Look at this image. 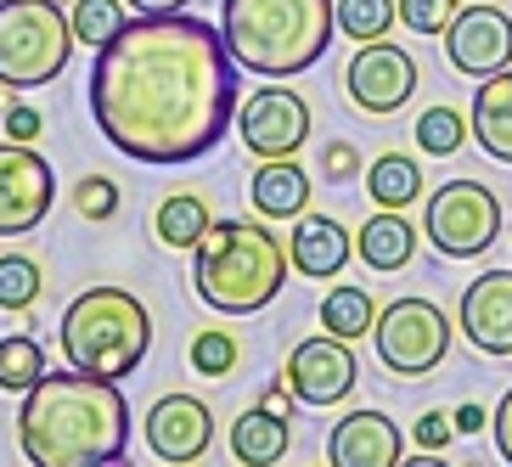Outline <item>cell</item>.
<instances>
[{
  "mask_svg": "<svg viewBox=\"0 0 512 467\" xmlns=\"http://www.w3.org/2000/svg\"><path fill=\"white\" fill-rule=\"evenodd\" d=\"M91 119L136 164H197L237 124L226 34L192 12H136L91 62Z\"/></svg>",
  "mask_w": 512,
  "mask_h": 467,
  "instance_id": "cell-1",
  "label": "cell"
},
{
  "mask_svg": "<svg viewBox=\"0 0 512 467\" xmlns=\"http://www.w3.org/2000/svg\"><path fill=\"white\" fill-rule=\"evenodd\" d=\"M17 445L34 467H107L130 445V406L107 377L46 372L17 406Z\"/></svg>",
  "mask_w": 512,
  "mask_h": 467,
  "instance_id": "cell-2",
  "label": "cell"
},
{
  "mask_svg": "<svg viewBox=\"0 0 512 467\" xmlns=\"http://www.w3.org/2000/svg\"><path fill=\"white\" fill-rule=\"evenodd\" d=\"M220 34L242 74L293 79L327 57L338 17H332V0H226Z\"/></svg>",
  "mask_w": 512,
  "mask_h": 467,
  "instance_id": "cell-3",
  "label": "cell"
},
{
  "mask_svg": "<svg viewBox=\"0 0 512 467\" xmlns=\"http://www.w3.org/2000/svg\"><path fill=\"white\" fill-rule=\"evenodd\" d=\"M287 265L271 220H214L192 248V287L220 316H254L282 293Z\"/></svg>",
  "mask_w": 512,
  "mask_h": 467,
  "instance_id": "cell-4",
  "label": "cell"
},
{
  "mask_svg": "<svg viewBox=\"0 0 512 467\" xmlns=\"http://www.w3.org/2000/svg\"><path fill=\"white\" fill-rule=\"evenodd\" d=\"M57 344L68 355V366H79V372H91V377H107V383H124V377L147 361L152 316L130 287H85L62 310Z\"/></svg>",
  "mask_w": 512,
  "mask_h": 467,
  "instance_id": "cell-5",
  "label": "cell"
},
{
  "mask_svg": "<svg viewBox=\"0 0 512 467\" xmlns=\"http://www.w3.org/2000/svg\"><path fill=\"white\" fill-rule=\"evenodd\" d=\"M74 46L62 0H0V85L40 91L68 68Z\"/></svg>",
  "mask_w": 512,
  "mask_h": 467,
  "instance_id": "cell-6",
  "label": "cell"
},
{
  "mask_svg": "<svg viewBox=\"0 0 512 467\" xmlns=\"http://www.w3.org/2000/svg\"><path fill=\"white\" fill-rule=\"evenodd\" d=\"M372 344L394 377H428L451 355V316L434 299H394L389 310H377Z\"/></svg>",
  "mask_w": 512,
  "mask_h": 467,
  "instance_id": "cell-7",
  "label": "cell"
},
{
  "mask_svg": "<svg viewBox=\"0 0 512 467\" xmlns=\"http://www.w3.org/2000/svg\"><path fill=\"white\" fill-rule=\"evenodd\" d=\"M422 231L445 259H479L501 237V203L484 181H445L428 197Z\"/></svg>",
  "mask_w": 512,
  "mask_h": 467,
  "instance_id": "cell-8",
  "label": "cell"
},
{
  "mask_svg": "<svg viewBox=\"0 0 512 467\" xmlns=\"http://www.w3.org/2000/svg\"><path fill=\"white\" fill-rule=\"evenodd\" d=\"M237 136L254 158H293L310 141V102L293 85H259L237 107Z\"/></svg>",
  "mask_w": 512,
  "mask_h": 467,
  "instance_id": "cell-9",
  "label": "cell"
},
{
  "mask_svg": "<svg viewBox=\"0 0 512 467\" xmlns=\"http://www.w3.org/2000/svg\"><path fill=\"white\" fill-rule=\"evenodd\" d=\"M344 91L361 113L389 119L417 96V62H411V51L389 46V40H366V46H355V57L344 68Z\"/></svg>",
  "mask_w": 512,
  "mask_h": 467,
  "instance_id": "cell-10",
  "label": "cell"
},
{
  "mask_svg": "<svg viewBox=\"0 0 512 467\" xmlns=\"http://www.w3.org/2000/svg\"><path fill=\"white\" fill-rule=\"evenodd\" d=\"M57 175L34 147L23 141H0V237H29L51 214Z\"/></svg>",
  "mask_w": 512,
  "mask_h": 467,
  "instance_id": "cell-11",
  "label": "cell"
},
{
  "mask_svg": "<svg viewBox=\"0 0 512 467\" xmlns=\"http://www.w3.org/2000/svg\"><path fill=\"white\" fill-rule=\"evenodd\" d=\"M355 383H361V361H355L349 338H338V332L304 338L287 355V389H293V400H304V406H316V411L344 406L349 394H355Z\"/></svg>",
  "mask_w": 512,
  "mask_h": 467,
  "instance_id": "cell-12",
  "label": "cell"
},
{
  "mask_svg": "<svg viewBox=\"0 0 512 467\" xmlns=\"http://www.w3.org/2000/svg\"><path fill=\"white\" fill-rule=\"evenodd\" d=\"M445 62L467 79H490L512 62V17L501 6L473 0L467 12H456L445 23Z\"/></svg>",
  "mask_w": 512,
  "mask_h": 467,
  "instance_id": "cell-13",
  "label": "cell"
},
{
  "mask_svg": "<svg viewBox=\"0 0 512 467\" xmlns=\"http://www.w3.org/2000/svg\"><path fill=\"white\" fill-rule=\"evenodd\" d=\"M141 434H147L158 462H197L214 445V411L197 394H164V400H152Z\"/></svg>",
  "mask_w": 512,
  "mask_h": 467,
  "instance_id": "cell-14",
  "label": "cell"
},
{
  "mask_svg": "<svg viewBox=\"0 0 512 467\" xmlns=\"http://www.w3.org/2000/svg\"><path fill=\"white\" fill-rule=\"evenodd\" d=\"M456 327L479 355L507 361L512 355V271H484L479 282H467Z\"/></svg>",
  "mask_w": 512,
  "mask_h": 467,
  "instance_id": "cell-15",
  "label": "cell"
},
{
  "mask_svg": "<svg viewBox=\"0 0 512 467\" xmlns=\"http://www.w3.org/2000/svg\"><path fill=\"white\" fill-rule=\"evenodd\" d=\"M327 462L332 467H400L406 462V439L383 411H349L327 434Z\"/></svg>",
  "mask_w": 512,
  "mask_h": 467,
  "instance_id": "cell-16",
  "label": "cell"
},
{
  "mask_svg": "<svg viewBox=\"0 0 512 467\" xmlns=\"http://www.w3.org/2000/svg\"><path fill=\"white\" fill-rule=\"evenodd\" d=\"M349 254H355L349 226H338L332 214H299L293 242H287V259H293V271L299 276H310V282H332V276L349 265Z\"/></svg>",
  "mask_w": 512,
  "mask_h": 467,
  "instance_id": "cell-17",
  "label": "cell"
},
{
  "mask_svg": "<svg viewBox=\"0 0 512 467\" xmlns=\"http://www.w3.org/2000/svg\"><path fill=\"white\" fill-rule=\"evenodd\" d=\"M248 203L259 220H299L310 209V169L293 158H259L254 181H248Z\"/></svg>",
  "mask_w": 512,
  "mask_h": 467,
  "instance_id": "cell-18",
  "label": "cell"
},
{
  "mask_svg": "<svg viewBox=\"0 0 512 467\" xmlns=\"http://www.w3.org/2000/svg\"><path fill=\"white\" fill-rule=\"evenodd\" d=\"M467 130L479 136V147L496 158V164H512V68L479 79V96H473V119Z\"/></svg>",
  "mask_w": 512,
  "mask_h": 467,
  "instance_id": "cell-19",
  "label": "cell"
},
{
  "mask_svg": "<svg viewBox=\"0 0 512 467\" xmlns=\"http://www.w3.org/2000/svg\"><path fill=\"white\" fill-rule=\"evenodd\" d=\"M287 417L271 406H248L237 422H231V456H237L242 467H271L287 456Z\"/></svg>",
  "mask_w": 512,
  "mask_h": 467,
  "instance_id": "cell-20",
  "label": "cell"
},
{
  "mask_svg": "<svg viewBox=\"0 0 512 467\" xmlns=\"http://www.w3.org/2000/svg\"><path fill=\"white\" fill-rule=\"evenodd\" d=\"M361 259L372 271H406L417 259V226L406 220V209H383L361 226Z\"/></svg>",
  "mask_w": 512,
  "mask_h": 467,
  "instance_id": "cell-21",
  "label": "cell"
},
{
  "mask_svg": "<svg viewBox=\"0 0 512 467\" xmlns=\"http://www.w3.org/2000/svg\"><path fill=\"white\" fill-rule=\"evenodd\" d=\"M209 226H214V214H209V203H203L197 192H169L164 203H158V214H152L158 242H164V248H175V254H192Z\"/></svg>",
  "mask_w": 512,
  "mask_h": 467,
  "instance_id": "cell-22",
  "label": "cell"
},
{
  "mask_svg": "<svg viewBox=\"0 0 512 467\" xmlns=\"http://www.w3.org/2000/svg\"><path fill=\"white\" fill-rule=\"evenodd\" d=\"M366 197H372L377 209H411V203L422 197L417 158H406V152H383V158H372V169H366Z\"/></svg>",
  "mask_w": 512,
  "mask_h": 467,
  "instance_id": "cell-23",
  "label": "cell"
},
{
  "mask_svg": "<svg viewBox=\"0 0 512 467\" xmlns=\"http://www.w3.org/2000/svg\"><path fill=\"white\" fill-rule=\"evenodd\" d=\"M372 327H377V299L366 287H332L321 299V332H338L349 344H361Z\"/></svg>",
  "mask_w": 512,
  "mask_h": 467,
  "instance_id": "cell-24",
  "label": "cell"
},
{
  "mask_svg": "<svg viewBox=\"0 0 512 467\" xmlns=\"http://www.w3.org/2000/svg\"><path fill=\"white\" fill-rule=\"evenodd\" d=\"M124 23H130L124 0H68V29H74L79 46H91V51H102Z\"/></svg>",
  "mask_w": 512,
  "mask_h": 467,
  "instance_id": "cell-25",
  "label": "cell"
},
{
  "mask_svg": "<svg viewBox=\"0 0 512 467\" xmlns=\"http://www.w3.org/2000/svg\"><path fill=\"white\" fill-rule=\"evenodd\" d=\"M46 372H51V366H46V349L34 344L29 332L0 338V389H6V394H29Z\"/></svg>",
  "mask_w": 512,
  "mask_h": 467,
  "instance_id": "cell-26",
  "label": "cell"
},
{
  "mask_svg": "<svg viewBox=\"0 0 512 467\" xmlns=\"http://www.w3.org/2000/svg\"><path fill=\"white\" fill-rule=\"evenodd\" d=\"M46 293V265L34 254H0V310H34Z\"/></svg>",
  "mask_w": 512,
  "mask_h": 467,
  "instance_id": "cell-27",
  "label": "cell"
},
{
  "mask_svg": "<svg viewBox=\"0 0 512 467\" xmlns=\"http://www.w3.org/2000/svg\"><path fill=\"white\" fill-rule=\"evenodd\" d=\"M332 17H338V34H349L355 46L366 40H383L400 17V0H332Z\"/></svg>",
  "mask_w": 512,
  "mask_h": 467,
  "instance_id": "cell-28",
  "label": "cell"
},
{
  "mask_svg": "<svg viewBox=\"0 0 512 467\" xmlns=\"http://www.w3.org/2000/svg\"><path fill=\"white\" fill-rule=\"evenodd\" d=\"M462 141H467V119L456 107H428L417 119V147L428 152V158H456Z\"/></svg>",
  "mask_w": 512,
  "mask_h": 467,
  "instance_id": "cell-29",
  "label": "cell"
},
{
  "mask_svg": "<svg viewBox=\"0 0 512 467\" xmlns=\"http://www.w3.org/2000/svg\"><path fill=\"white\" fill-rule=\"evenodd\" d=\"M237 366V338L231 332H197L192 338V372L197 377H226Z\"/></svg>",
  "mask_w": 512,
  "mask_h": 467,
  "instance_id": "cell-30",
  "label": "cell"
},
{
  "mask_svg": "<svg viewBox=\"0 0 512 467\" xmlns=\"http://www.w3.org/2000/svg\"><path fill=\"white\" fill-rule=\"evenodd\" d=\"M74 209L85 214V220H113V214H119V186L107 181V175H85V181L74 186Z\"/></svg>",
  "mask_w": 512,
  "mask_h": 467,
  "instance_id": "cell-31",
  "label": "cell"
},
{
  "mask_svg": "<svg viewBox=\"0 0 512 467\" xmlns=\"http://www.w3.org/2000/svg\"><path fill=\"white\" fill-rule=\"evenodd\" d=\"M411 34H445V23L456 17V0H400Z\"/></svg>",
  "mask_w": 512,
  "mask_h": 467,
  "instance_id": "cell-32",
  "label": "cell"
},
{
  "mask_svg": "<svg viewBox=\"0 0 512 467\" xmlns=\"http://www.w3.org/2000/svg\"><path fill=\"white\" fill-rule=\"evenodd\" d=\"M0 136H6V141H23V147H34V141L46 136V119H40V107L12 102V107H6V119H0Z\"/></svg>",
  "mask_w": 512,
  "mask_h": 467,
  "instance_id": "cell-33",
  "label": "cell"
},
{
  "mask_svg": "<svg viewBox=\"0 0 512 467\" xmlns=\"http://www.w3.org/2000/svg\"><path fill=\"white\" fill-rule=\"evenodd\" d=\"M321 175H327L332 186L355 181V175H361V152L349 147V141H327V147H321Z\"/></svg>",
  "mask_w": 512,
  "mask_h": 467,
  "instance_id": "cell-34",
  "label": "cell"
},
{
  "mask_svg": "<svg viewBox=\"0 0 512 467\" xmlns=\"http://www.w3.org/2000/svg\"><path fill=\"white\" fill-rule=\"evenodd\" d=\"M451 434H456V422L445 417V411H422L417 434H411V439H417L422 451H445V445H451Z\"/></svg>",
  "mask_w": 512,
  "mask_h": 467,
  "instance_id": "cell-35",
  "label": "cell"
},
{
  "mask_svg": "<svg viewBox=\"0 0 512 467\" xmlns=\"http://www.w3.org/2000/svg\"><path fill=\"white\" fill-rule=\"evenodd\" d=\"M490 428H496V451L507 456L512 462V389L501 394V406H496V422H490Z\"/></svg>",
  "mask_w": 512,
  "mask_h": 467,
  "instance_id": "cell-36",
  "label": "cell"
},
{
  "mask_svg": "<svg viewBox=\"0 0 512 467\" xmlns=\"http://www.w3.org/2000/svg\"><path fill=\"white\" fill-rule=\"evenodd\" d=\"M287 394H293V389H287V377H282V383L271 377V383L259 389V406H271V411H282V417H287Z\"/></svg>",
  "mask_w": 512,
  "mask_h": 467,
  "instance_id": "cell-37",
  "label": "cell"
},
{
  "mask_svg": "<svg viewBox=\"0 0 512 467\" xmlns=\"http://www.w3.org/2000/svg\"><path fill=\"white\" fill-rule=\"evenodd\" d=\"M451 422H456V434H479V428H484L490 417H484V406H462Z\"/></svg>",
  "mask_w": 512,
  "mask_h": 467,
  "instance_id": "cell-38",
  "label": "cell"
},
{
  "mask_svg": "<svg viewBox=\"0 0 512 467\" xmlns=\"http://www.w3.org/2000/svg\"><path fill=\"white\" fill-rule=\"evenodd\" d=\"M124 6H136V12H186L192 0H124Z\"/></svg>",
  "mask_w": 512,
  "mask_h": 467,
  "instance_id": "cell-39",
  "label": "cell"
}]
</instances>
